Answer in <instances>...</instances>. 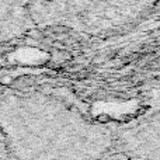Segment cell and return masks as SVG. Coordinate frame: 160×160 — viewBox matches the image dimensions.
I'll list each match as a JSON object with an SVG mask.
<instances>
[{"mask_svg": "<svg viewBox=\"0 0 160 160\" xmlns=\"http://www.w3.org/2000/svg\"><path fill=\"white\" fill-rule=\"evenodd\" d=\"M0 135L8 160H104L114 128L42 88L4 87Z\"/></svg>", "mask_w": 160, "mask_h": 160, "instance_id": "cell-1", "label": "cell"}, {"mask_svg": "<svg viewBox=\"0 0 160 160\" xmlns=\"http://www.w3.org/2000/svg\"><path fill=\"white\" fill-rule=\"evenodd\" d=\"M159 0H27L34 30L62 28L88 37L114 35L158 10Z\"/></svg>", "mask_w": 160, "mask_h": 160, "instance_id": "cell-2", "label": "cell"}, {"mask_svg": "<svg viewBox=\"0 0 160 160\" xmlns=\"http://www.w3.org/2000/svg\"><path fill=\"white\" fill-rule=\"evenodd\" d=\"M160 118L159 110L114 129V153L128 160H159Z\"/></svg>", "mask_w": 160, "mask_h": 160, "instance_id": "cell-3", "label": "cell"}, {"mask_svg": "<svg viewBox=\"0 0 160 160\" xmlns=\"http://www.w3.org/2000/svg\"><path fill=\"white\" fill-rule=\"evenodd\" d=\"M34 31L27 10V0H0V45Z\"/></svg>", "mask_w": 160, "mask_h": 160, "instance_id": "cell-4", "label": "cell"}, {"mask_svg": "<svg viewBox=\"0 0 160 160\" xmlns=\"http://www.w3.org/2000/svg\"><path fill=\"white\" fill-rule=\"evenodd\" d=\"M3 88H4V87H0V94H2ZM0 160H8V156H7V152H6L4 143H3L2 135H0Z\"/></svg>", "mask_w": 160, "mask_h": 160, "instance_id": "cell-5", "label": "cell"}, {"mask_svg": "<svg viewBox=\"0 0 160 160\" xmlns=\"http://www.w3.org/2000/svg\"><path fill=\"white\" fill-rule=\"evenodd\" d=\"M104 160H128L127 158H124V156H121V155H117V153H112V155H110V156H107Z\"/></svg>", "mask_w": 160, "mask_h": 160, "instance_id": "cell-6", "label": "cell"}]
</instances>
